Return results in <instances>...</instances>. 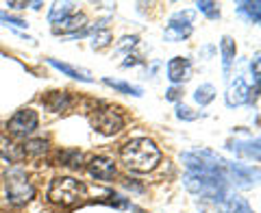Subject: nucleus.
I'll return each mask as SVG.
<instances>
[{
    "instance_id": "4",
    "label": "nucleus",
    "mask_w": 261,
    "mask_h": 213,
    "mask_svg": "<svg viewBox=\"0 0 261 213\" xmlns=\"http://www.w3.org/2000/svg\"><path fill=\"white\" fill-rule=\"evenodd\" d=\"M5 185H7V200H9L11 204H15V207H22V204H27L33 194H35V190H33V185L29 181L27 172H24L22 168H11L7 170L5 174Z\"/></svg>"
},
{
    "instance_id": "12",
    "label": "nucleus",
    "mask_w": 261,
    "mask_h": 213,
    "mask_svg": "<svg viewBox=\"0 0 261 213\" xmlns=\"http://www.w3.org/2000/svg\"><path fill=\"white\" fill-rule=\"evenodd\" d=\"M0 157H3L5 161H9V163H18V161L24 159V150H22V146L13 144L11 139L0 137Z\"/></svg>"
},
{
    "instance_id": "19",
    "label": "nucleus",
    "mask_w": 261,
    "mask_h": 213,
    "mask_svg": "<svg viewBox=\"0 0 261 213\" xmlns=\"http://www.w3.org/2000/svg\"><path fill=\"white\" fill-rule=\"evenodd\" d=\"M105 85H109L113 89H118L122 94H128V96H142V87L137 85H130V83H122V81H111V78H105Z\"/></svg>"
},
{
    "instance_id": "17",
    "label": "nucleus",
    "mask_w": 261,
    "mask_h": 213,
    "mask_svg": "<svg viewBox=\"0 0 261 213\" xmlns=\"http://www.w3.org/2000/svg\"><path fill=\"white\" fill-rule=\"evenodd\" d=\"M46 104L50 107L53 111H65L70 107V96L61 94V92H50V96L46 98Z\"/></svg>"
},
{
    "instance_id": "22",
    "label": "nucleus",
    "mask_w": 261,
    "mask_h": 213,
    "mask_svg": "<svg viewBox=\"0 0 261 213\" xmlns=\"http://www.w3.org/2000/svg\"><path fill=\"white\" fill-rule=\"evenodd\" d=\"M81 159H83V154H81L79 150H65L63 154H59L61 166H70V168H81L83 166Z\"/></svg>"
},
{
    "instance_id": "18",
    "label": "nucleus",
    "mask_w": 261,
    "mask_h": 213,
    "mask_svg": "<svg viewBox=\"0 0 261 213\" xmlns=\"http://www.w3.org/2000/svg\"><path fill=\"white\" fill-rule=\"evenodd\" d=\"M220 48H222V63H224V72H228V68H231V63L235 59V42L228 35L222 37V44H220Z\"/></svg>"
},
{
    "instance_id": "10",
    "label": "nucleus",
    "mask_w": 261,
    "mask_h": 213,
    "mask_svg": "<svg viewBox=\"0 0 261 213\" xmlns=\"http://www.w3.org/2000/svg\"><path fill=\"white\" fill-rule=\"evenodd\" d=\"M224 170L231 172V176L235 178V183H238L240 187H252V185H255L257 172H252L250 168L242 166V163H226Z\"/></svg>"
},
{
    "instance_id": "23",
    "label": "nucleus",
    "mask_w": 261,
    "mask_h": 213,
    "mask_svg": "<svg viewBox=\"0 0 261 213\" xmlns=\"http://www.w3.org/2000/svg\"><path fill=\"white\" fill-rule=\"evenodd\" d=\"M196 7H198V11H202L205 15H209V18H220V9H218L216 3L202 0V3H196Z\"/></svg>"
},
{
    "instance_id": "16",
    "label": "nucleus",
    "mask_w": 261,
    "mask_h": 213,
    "mask_svg": "<svg viewBox=\"0 0 261 213\" xmlns=\"http://www.w3.org/2000/svg\"><path fill=\"white\" fill-rule=\"evenodd\" d=\"M22 150H24V157H42V154H46L48 150V142L46 139H31V142H27L22 146Z\"/></svg>"
},
{
    "instance_id": "2",
    "label": "nucleus",
    "mask_w": 261,
    "mask_h": 213,
    "mask_svg": "<svg viewBox=\"0 0 261 213\" xmlns=\"http://www.w3.org/2000/svg\"><path fill=\"white\" fill-rule=\"evenodd\" d=\"M183 185L202 198H211L222 202L226 198V176L224 174H202V172H187L183 176Z\"/></svg>"
},
{
    "instance_id": "3",
    "label": "nucleus",
    "mask_w": 261,
    "mask_h": 213,
    "mask_svg": "<svg viewBox=\"0 0 261 213\" xmlns=\"http://www.w3.org/2000/svg\"><path fill=\"white\" fill-rule=\"evenodd\" d=\"M87 187L76 181L72 176H59L50 183V190H48V200L55 204H61V207H72L85 198Z\"/></svg>"
},
{
    "instance_id": "8",
    "label": "nucleus",
    "mask_w": 261,
    "mask_h": 213,
    "mask_svg": "<svg viewBox=\"0 0 261 213\" xmlns=\"http://www.w3.org/2000/svg\"><path fill=\"white\" fill-rule=\"evenodd\" d=\"M192 76V61L185 59V57H174V59L168 61V78L172 81L174 85L183 83Z\"/></svg>"
},
{
    "instance_id": "25",
    "label": "nucleus",
    "mask_w": 261,
    "mask_h": 213,
    "mask_svg": "<svg viewBox=\"0 0 261 213\" xmlns=\"http://www.w3.org/2000/svg\"><path fill=\"white\" fill-rule=\"evenodd\" d=\"M0 20L7 22V24H13V26H20V29L27 26V22H24V20H20V18H13V15L5 13V11H0Z\"/></svg>"
},
{
    "instance_id": "26",
    "label": "nucleus",
    "mask_w": 261,
    "mask_h": 213,
    "mask_svg": "<svg viewBox=\"0 0 261 213\" xmlns=\"http://www.w3.org/2000/svg\"><path fill=\"white\" fill-rule=\"evenodd\" d=\"M190 111L192 109H190V107H185V104H178L176 107V116L181 118V120H196V118H198L196 113H190Z\"/></svg>"
},
{
    "instance_id": "24",
    "label": "nucleus",
    "mask_w": 261,
    "mask_h": 213,
    "mask_svg": "<svg viewBox=\"0 0 261 213\" xmlns=\"http://www.w3.org/2000/svg\"><path fill=\"white\" fill-rule=\"evenodd\" d=\"M259 7H261L259 3H242L240 5V11H244L252 22L257 24L259 22Z\"/></svg>"
},
{
    "instance_id": "6",
    "label": "nucleus",
    "mask_w": 261,
    "mask_h": 213,
    "mask_svg": "<svg viewBox=\"0 0 261 213\" xmlns=\"http://www.w3.org/2000/svg\"><path fill=\"white\" fill-rule=\"evenodd\" d=\"M39 124V118L33 109H20L15 111V116L9 120V133L15 137H27L31 133H35V128Z\"/></svg>"
},
{
    "instance_id": "11",
    "label": "nucleus",
    "mask_w": 261,
    "mask_h": 213,
    "mask_svg": "<svg viewBox=\"0 0 261 213\" xmlns=\"http://www.w3.org/2000/svg\"><path fill=\"white\" fill-rule=\"evenodd\" d=\"M192 35V22H178L176 18L170 20L166 33H163V37L168 39V42H181V39L190 37Z\"/></svg>"
},
{
    "instance_id": "14",
    "label": "nucleus",
    "mask_w": 261,
    "mask_h": 213,
    "mask_svg": "<svg viewBox=\"0 0 261 213\" xmlns=\"http://www.w3.org/2000/svg\"><path fill=\"white\" fill-rule=\"evenodd\" d=\"M222 202H224V213H252L250 204L244 198H240V196H228L226 194V198Z\"/></svg>"
},
{
    "instance_id": "7",
    "label": "nucleus",
    "mask_w": 261,
    "mask_h": 213,
    "mask_svg": "<svg viewBox=\"0 0 261 213\" xmlns=\"http://www.w3.org/2000/svg\"><path fill=\"white\" fill-rule=\"evenodd\" d=\"M87 172L94 178H98V181H111V178L118 174L116 163L107 157H92L87 163Z\"/></svg>"
},
{
    "instance_id": "1",
    "label": "nucleus",
    "mask_w": 261,
    "mask_h": 213,
    "mask_svg": "<svg viewBox=\"0 0 261 213\" xmlns=\"http://www.w3.org/2000/svg\"><path fill=\"white\" fill-rule=\"evenodd\" d=\"M120 157L122 163L133 170V172H150L157 168V163L161 159V152L159 148L154 146L152 139L148 137H137V139H130L122 146L120 150Z\"/></svg>"
},
{
    "instance_id": "9",
    "label": "nucleus",
    "mask_w": 261,
    "mask_h": 213,
    "mask_svg": "<svg viewBox=\"0 0 261 213\" xmlns=\"http://www.w3.org/2000/svg\"><path fill=\"white\" fill-rule=\"evenodd\" d=\"M248 98H250V87L242 76H238L226 89V104L228 107H240L244 102H248Z\"/></svg>"
},
{
    "instance_id": "28",
    "label": "nucleus",
    "mask_w": 261,
    "mask_h": 213,
    "mask_svg": "<svg viewBox=\"0 0 261 213\" xmlns=\"http://www.w3.org/2000/svg\"><path fill=\"white\" fill-rule=\"evenodd\" d=\"M9 7H15V9H27V3H9Z\"/></svg>"
},
{
    "instance_id": "15",
    "label": "nucleus",
    "mask_w": 261,
    "mask_h": 213,
    "mask_svg": "<svg viewBox=\"0 0 261 213\" xmlns=\"http://www.w3.org/2000/svg\"><path fill=\"white\" fill-rule=\"evenodd\" d=\"M85 24V15H72V18H63L61 22L55 24V33H68V31H79Z\"/></svg>"
},
{
    "instance_id": "21",
    "label": "nucleus",
    "mask_w": 261,
    "mask_h": 213,
    "mask_svg": "<svg viewBox=\"0 0 261 213\" xmlns=\"http://www.w3.org/2000/svg\"><path fill=\"white\" fill-rule=\"evenodd\" d=\"M194 98H196V102H198L200 107H205V104H209V102L216 98V87L209 85V83H207V85H200L198 89H196Z\"/></svg>"
},
{
    "instance_id": "13",
    "label": "nucleus",
    "mask_w": 261,
    "mask_h": 213,
    "mask_svg": "<svg viewBox=\"0 0 261 213\" xmlns=\"http://www.w3.org/2000/svg\"><path fill=\"white\" fill-rule=\"evenodd\" d=\"M48 63L53 65V68H57L59 72H63L65 76H70V78H79V81H83V83H92V76L87 74V72H83V70H79V68H72V65H68V63H61V61H57V59H48Z\"/></svg>"
},
{
    "instance_id": "27",
    "label": "nucleus",
    "mask_w": 261,
    "mask_h": 213,
    "mask_svg": "<svg viewBox=\"0 0 261 213\" xmlns=\"http://www.w3.org/2000/svg\"><path fill=\"white\" fill-rule=\"evenodd\" d=\"M178 96H181V89H178V87H172V89H170V92L166 94L168 100H178Z\"/></svg>"
},
{
    "instance_id": "5",
    "label": "nucleus",
    "mask_w": 261,
    "mask_h": 213,
    "mask_svg": "<svg viewBox=\"0 0 261 213\" xmlns=\"http://www.w3.org/2000/svg\"><path fill=\"white\" fill-rule=\"evenodd\" d=\"M92 124H94V128L98 130V133H102V135H116V133H120V130H122V126H124V120H122V116H120L116 109H109V107H105V109H98L94 113Z\"/></svg>"
},
{
    "instance_id": "20",
    "label": "nucleus",
    "mask_w": 261,
    "mask_h": 213,
    "mask_svg": "<svg viewBox=\"0 0 261 213\" xmlns=\"http://www.w3.org/2000/svg\"><path fill=\"white\" fill-rule=\"evenodd\" d=\"M72 9H74V5L72 3H63V5H53V9H50V15H48V20H50L53 24L57 22H61L63 18H68V13H72Z\"/></svg>"
}]
</instances>
